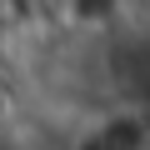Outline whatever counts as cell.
<instances>
[{
    "mask_svg": "<svg viewBox=\"0 0 150 150\" xmlns=\"http://www.w3.org/2000/svg\"><path fill=\"white\" fill-rule=\"evenodd\" d=\"M70 150H150V110L140 105H115L95 115Z\"/></svg>",
    "mask_w": 150,
    "mask_h": 150,
    "instance_id": "obj_1",
    "label": "cell"
},
{
    "mask_svg": "<svg viewBox=\"0 0 150 150\" xmlns=\"http://www.w3.org/2000/svg\"><path fill=\"white\" fill-rule=\"evenodd\" d=\"M55 10H60L70 25H105V20L120 10V0H55Z\"/></svg>",
    "mask_w": 150,
    "mask_h": 150,
    "instance_id": "obj_2",
    "label": "cell"
}]
</instances>
